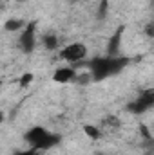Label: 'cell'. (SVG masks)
Instances as JSON below:
<instances>
[{
  "mask_svg": "<svg viewBox=\"0 0 154 155\" xmlns=\"http://www.w3.org/2000/svg\"><path fill=\"white\" fill-rule=\"evenodd\" d=\"M31 81H33V74H24L20 78V87H27Z\"/></svg>",
  "mask_w": 154,
  "mask_h": 155,
  "instance_id": "11",
  "label": "cell"
},
{
  "mask_svg": "<svg viewBox=\"0 0 154 155\" xmlns=\"http://www.w3.org/2000/svg\"><path fill=\"white\" fill-rule=\"evenodd\" d=\"M35 29H37V24L35 22H29L24 25L22 29V35H20V49L24 52H33L35 45H37V35H35Z\"/></svg>",
  "mask_w": 154,
  "mask_h": 155,
  "instance_id": "5",
  "label": "cell"
},
{
  "mask_svg": "<svg viewBox=\"0 0 154 155\" xmlns=\"http://www.w3.org/2000/svg\"><path fill=\"white\" fill-rule=\"evenodd\" d=\"M152 105H154V90L149 88V90H143V92L138 96V99L129 105V112H132V114H143V112H147Z\"/></svg>",
  "mask_w": 154,
  "mask_h": 155,
  "instance_id": "4",
  "label": "cell"
},
{
  "mask_svg": "<svg viewBox=\"0 0 154 155\" xmlns=\"http://www.w3.org/2000/svg\"><path fill=\"white\" fill-rule=\"evenodd\" d=\"M18 2H24V0H18Z\"/></svg>",
  "mask_w": 154,
  "mask_h": 155,
  "instance_id": "15",
  "label": "cell"
},
{
  "mask_svg": "<svg viewBox=\"0 0 154 155\" xmlns=\"http://www.w3.org/2000/svg\"><path fill=\"white\" fill-rule=\"evenodd\" d=\"M2 119H4V114H2V112H0V123H2Z\"/></svg>",
  "mask_w": 154,
  "mask_h": 155,
  "instance_id": "14",
  "label": "cell"
},
{
  "mask_svg": "<svg viewBox=\"0 0 154 155\" xmlns=\"http://www.w3.org/2000/svg\"><path fill=\"white\" fill-rule=\"evenodd\" d=\"M121 33H123V27H120L114 35L109 40V45H107V51H109V56H118V51H120V43H121Z\"/></svg>",
  "mask_w": 154,
  "mask_h": 155,
  "instance_id": "7",
  "label": "cell"
},
{
  "mask_svg": "<svg viewBox=\"0 0 154 155\" xmlns=\"http://www.w3.org/2000/svg\"><path fill=\"white\" fill-rule=\"evenodd\" d=\"M38 152V150H35V148H29V150H22V152H16L15 155H35Z\"/></svg>",
  "mask_w": 154,
  "mask_h": 155,
  "instance_id": "12",
  "label": "cell"
},
{
  "mask_svg": "<svg viewBox=\"0 0 154 155\" xmlns=\"http://www.w3.org/2000/svg\"><path fill=\"white\" fill-rule=\"evenodd\" d=\"M35 155H47V153H44V152H37Z\"/></svg>",
  "mask_w": 154,
  "mask_h": 155,
  "instance_id": "13",
  "label": "cell"
},
{
  "mask_svg": "<svg viewBox=\"0 0 154 155\" xmlns=\"http://www.w3.org/2000/svg\"><path fill=\"white\" fill-rule=\"evenodd\" d=\"M85 54H87V47L83 43H69L67 47H64L60 51V60L78 63V61H82L85 58Z\"/></svg>",
  "mask_w": 154,
  "mask_h": 155,
  "instance_id": "3",
  "label": "cell"
},
{
  "mask_svg": "<svg viewBox=\"0 0 154 155\" xmlns=\"http://www.w3.org/2000/svg\"><path fill=\"white\" fill-rule=\"evenodd\" d=\"M24 25H26V22L24 20H20V18H11V20H7L5 24H4V29L5 31H22L24 29Z\"/></svg>",
  "mask_w": 154,
  "mask_h": 155,
  "instance_id": "8",
  "label": "cell"
},
{
  "mask_svg": "<svg viewBox=\"0 0 154 155\" xmlns=\"http://www.w3.org/2000/svg\"><path fill=\"white\" fill-rule=\"evenodd\" d=\"M83 132H85V135H87L89 139H93V141H98V139L102 137L100 128H96V126H93V124H83Z\"/></svg>",
  "mask_w": 154,
  "mask_h": 155,
  "instance_id": "10",
  "label": "cell"
},
{
  "mask_svg": "<svg viewBox=\"0 0 154 155\" xmlns=\"http://www.w3.org/2000/svg\"><path fill=\"white\" fill-rule=\"evenodd\" d=\"M129 63L127 58L121 56H105V58H96L93 61H89V71H91V78L94 81H102L109 76H114L118 72H121L125 69V65Z\"/></svg>",
  "mask_w": 154,
  "mask_h": 155,
  "instance_id": "1",
  "label": "cell"
},
{
  "mask_svg": "<svg viewBox=\"0 0 154 155\" xmlns=\"http://www.w3.org/2000/svg\"><path fill=\"white\" fill-rule=\"evenodd\" d=\"M42 43H44V47L47 51H53V49L58 47V38H56V35H44L42 36Z\"/></svg>",
  "mask_w": 154,
  "mask_h": 155,
  "instance_id": "9",
  "label": "cell"
},
{
  "mask_svg": "<svg viewBox=\"0 0 154 155\" xmlns=\"http://www.w3.org/2000/svg\"><path fill=\"white\" fill-rule=\"evenodd\" d=\"M53 79L56 83H71V81L76 79V71L73 67H60V69L54 71Z\"/></svg>",
  "mask_w": 154,
  "mask_h": 155,
  "instance_id": "6",
  "label": "cell"
},
{
  "mask_svg": "<svg viewBox=\"0 0 154 155\" xmlns=\"http://www.w3.org/2000/svg\"><path fill=\"white\" fill-rule=\"evenodd\" d=\"M24 139L27 141V144H29L31 148H35V150H38V152L49 150V148L56 146V144L62 141V137H60L58 134H53V132H49V130L44 128V126H33V128L24 135Z\"/></svg>",
  "mask_w": 154,
  "mask_h": 155,
  "instance_id": "2",
  "label": "cell"
}]
</instances>
